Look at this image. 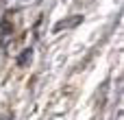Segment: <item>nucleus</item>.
<instances>
[{
    "mask_svg": "<svg viewBox=\"0 0 124 120\" xmlns=\"http://www.w3.org/2000/svg\"><path fill=\"white\" fill-rule=\"evenodd\" d=\"M81 20H83V15H74V17H68L65 22H59V24H54V31H63V28H72V26H76V24H81Z\"/></svg>",
    "mask_w": 124,
    "mask_h": 120,
    "instance_id": "obj_1",
    "label": "nucleus"
},
{
    "mask_svg": "<svg viewBox=\"0 0 124 120\" xmlns=\"http://www.w3.org/2000/svg\"><path fill=\"white\" fill-rule=\"evenodd\" d=\"M31 57H33V50H31V48H26V50L20 55V59H17V66H22V68H24V66H28Z\"/></svg>",
    "mask_w": 124,
    "mask_h": 120,
    "instance_id": "obj_2",
    "label": "nucleus"
}]
</instances>
